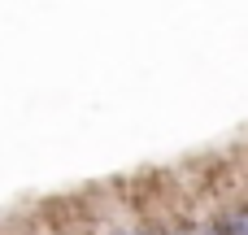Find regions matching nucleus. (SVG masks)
<instances>
[{"mask_svg": "<svg viewBox=\"0 0 248 235\" xmlns=\"http://www.w3.org/2000/svg\"><path fill=\"white\" fill-rule=\"evenodd\" d=\"M174 235H179V231H174Z\"/></svg>", "mask_w": 248, "mask_h": 235, "instance_id": "nucleus-1", "label": "nucleus"}]
</instances>
